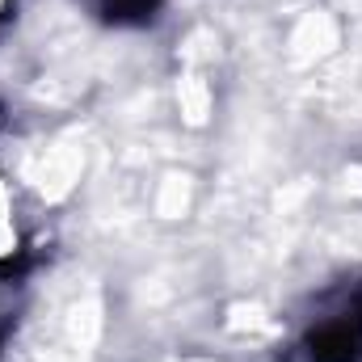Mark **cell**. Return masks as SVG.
Instances as JSON below:
<instances>
[{
    "instance_id": "cell-1",
    "label": "cell",
    "mask_w": 362,
    "mask_h": 362,
    "mask_svg": "<svg viewBox=\"0 0 362 362\" xmlns=\"http://www.w3.org/2000/svg\"><path fill=\"white\" fill-rule=\"evenodd\" d=\"M308 362H362V282L346 286L303 333Z\"/></svg>"
},
{
    "instance_id": "cell-2",
    "label": "cell",
    "mask_w": 362,
    "mask_h": 362,
    "mask_svg": "<svg viewBox=\"0 0 362 362\" xmlns=\"http://www.w3.org/2000/svg\"><path fill=\"white\" fill-rule=\"evenodd\" d=\"M165 0H93V13L105 25H148L156 21Z\"/></svg>"
}]
</instances>
